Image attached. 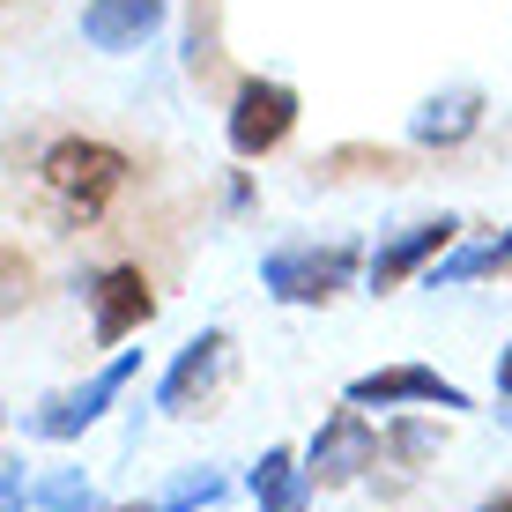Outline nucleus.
Wrapping results in <instances>:
<instances>
[{"instance_id": "f257e3e1", "label": "nucleus", "mask_w": 512, "mask_h": 512, "mask_svg": "<svg viewBox=\"0 0 512 512\" xmlns=\"http://www.w3.org/2000/svg\"><path fill=\"white\" fill-rule=\"evenodd\" d=\"M127 186H134V164H127V149H112V141L67 134V141H52L38 156V208L60 223V231L104 223Z\"/></svg>"}, {"instance_id": "f03ea898", "label": "nucleus", "mask_w": 512, "mask_h": 512, "mask_svg": "<svg viewBox=\"0 0 512 512\" xmlns=\"http://www.w3.org/2000/svg\"><path fill=\"white\" fill-rule=\"evenodd\" d=\"M357 268H364L357 245H282L260 260V290L275 305H334L357 282Z\"/></svg>"}, {"instance_id": "7ed1b4c3", "label": "nucleus", "mask_w": 512, "mask_h": 512, "mask_svg": "<svg viewBox=\"0 0 512 512\" xmlns=\"http://www.w3.org/2000/svg\"><path fill=\"white\" fill-rule=\"evenodd\" d=\"M379 446H386V431H372L364 401H349V409L320 416V431H312V446H305V483H312V490H349V483H364V475L379 468Z\"/></svg>"}, {"instance_id": "20e7f679", "label": "nucleus", "mask_w": 512, "mask_h": 512, "mask_svg": "<svg viewBox=\"0 0 512 512\" xmlns=\"http://www.w3.org/2000/svg\"><path fill=\"white\" fill-rule=\"evenodd\" d=\"M134 372H141V349H119L104 372H90L82 386H67V394L38 401V409L23 416V431H30V438H52V446H60V438H82V431H90V423L119 401V394H127V379H134Z\"/></svg>"}, {"instance_id": "39448f33", "label": "nucleus", "mask_w": 512, "mask_h": 512, "mask_svg": "<svg viewBox=\"0 0 512 512\" xmlns=\"http://www.w3.org/2000/svg\"><path fill=\"white\" fill-rule=\"evenodd\" d=\"M297 127V90L290 82H275V75H245L238 90H231V119H223V134H231V149L238 156H268L282 149Z\"/></svg>"}, {"instance_id": "423d86ee", "label": "nucleus", "mask_w": 512, "mask_h": 512, "mask_svg": "<svg viewBox=\"0 0 512 512\" xmlns=\"http://www.w3.org/2000/svg\"><path fill=\"white\" fill-rule=\"evenodd\" d=\"M223 379H231V334L208 327V334H193V342L179 349V364L164 372V386H156V409H164V416H201L208 401L223 394Z\"/></svg>"}, {"instance_id": "0eeeda50", "label": "nucleus", "mask_w": 512, "mask_h": 512, "mask_svg": "<svg viewBox=\"0 0 512 512\" xmlns=\"http://www.w3.org/2000/svg\"><path fill=\"white\" fill-rule=\"evenodd\" d=\"M342 401H364V409H401V401H416V409H475L468 386L438 379L431 364H379V372L349 379Z\"/></svg>"}, {"instance_id": "6e6552de", "label": "nucleus", "mask_w": 512, "mask_h": 512, "mask_svg": "<svg viewBox=\"0 0 512 512\" xmlns=\"http://www.w3.org/2000/svg\"><path fill=\"white\" fill-rule=\"evenodd\" d=\"M90 320H97V342L104 349H119L127 334H141L156 320V290H149V275H141L134 260H119V268H104L90 282Z\"/></svg>"}, {"instance_id": "1a4fd4ad", "label": "nucleus", "mask_w": 512, "mask_h": 512, "mask_svg": "<svg viewBox=\"0 0 512 512\" xmlns=\"http://www.w3.org/2000/svg\"><path fill=\"white\" fill-rule=\"evenodd\" d=\"M461 238V216H431V223H409V231H394L372 253V290L386 297V290H401L409 275H423V268H438V253Z\"/></svg>"}, {"instance_id": "9d476101", "label": "nucleus", "mask_w": 512, "mask_h": 512, "mask_svg": "<svg viewBox=\"0 0 512 512\" xmlns=\"http://www.w3.org/2000/svg\"><path fill=\"white\" fill-rule=\"evenodd\" d=\"M438 446H446V431H438V423H416V416L386 423V446H379V468H372L379 498H386V505H394V498H409V490H416V475L438 461Z\"/></svg>"}, {"instance_id": "9b49d317", "label": "nucleus", "mask_w": 512, "mask_h": 512, "mask_svg": "<svg viewBox=\"0 0 512 512\" xmlns=\"http://www.w3.org/2000/svg\"><path fill=\"white\" fill-rule=\"evenodd\" d=\"M171 0H82V38L97 52H141L164 30Z\"/></svg>"}, {"instance_id": "f8f14e48", "label": "nucleus", "mask_w": 512, "mask_h": 512, "mask_svg": "<svg viewBox=\"0 0 512 512\" xmlns=\"http://www.w3.org/2000/svg\"><path fill=\"white\" fill-rule=\"evenodd\" d=\"M483 112H490L483 90H438L409 112V141L416 149H461V141L483 134Z\"/></svg>"}, {"instance_id": "ddd939ff", "label": "nucleus", "mask_w": 512, "mask_h": 512, "mask_svg": "<svg viewBox=\"0 0 512 512\" xmlns=\"http://www.w3.org/2000/svg\"><path fill=\"white\" fill-rule=\"evenodd\" d=\"M253 498H260V512H305L320 490L305 483V468H297L290 446H268V453H260V468H253Z\"/></svg>"}, {"instance_id": "4468645a", "label": "nucleus", "mask_w": 512, "mask_h": 512, "mask_svg": "<svg viewBox=\"0 0 512 512\" xmlns=\"http://www.w3.org/2000/svg\"><path fill=\"white\" fill-rule=\"evenodd\" d=\"M312 171H320L327 186H342V179H401V156L372 149V141H342V149H327Z\"/></svg>"}, {"instance_id": "2eb2a0df", "label": "nucleus", "mask_w": 512, "mask_h": 512, "mask_svg": "<svg viewBox=\"0 0 512 512\" xmlns=\"http://www.w3.org/2000/svg\"><path fill=\"white\" fill-rule=\"evenodd\" d=\"M475 275H512V231L490 238V245H468V253H453V260H438L423 282H431V290H453V282H475Z\"/></svg>"}, {"instance_id": "dca6fc26", "label": "nucleus", "mask_w": 512, "mask_h": 512, "mask_svg": "<svg viewBox=\"0 0 512 512\" xmlns=\"http://www.w3.org/2000/svg\"><path fill=\"white\" fill-rule=\"evenodd\" d=\"M186 75L201 82V90L223 75V30H216V0H193V23H186Z\"/></svg>"}, {"instance_id": "f3484780", "label": "nucleus", "mask_w": 512, "mask_h": 512, "mask_svg": "<svg viewBox=\"0 0 512 512\" xmlns=\"http://www.w3.org/2000/svg\"><path fill=\"white\" fill-rule=\"evenodd\" d=\"M38 505H52V512H90V483H82V475H52V483L38 490Z\"/></svg>"}, {"instance_id": "a211bd4d", "label": "nucleus", "mask_w": 512, "mask_h": 512, "mask_svg": "<svg viewBox=\"0 0 512 512\" xmlns=\"http://www.w3.org/2000/svg\"><path fill=\"white\" fill-rule=\"evenodd\" d=\"M216 498H223V475L201 468V475H186V483L171 490V512H201V505H216Z\"/></svg>"}, {"instance_id": "6ab92c4d", "label": "nucleus", "mask_w": 512, "mask_h": 512, "mask_svg": "<svg viewBox=\"0 0 512 512\" xmlns=\"http://www.w3.org/2000/svg\"><path fill=\"white\" fill-rule=\"evenodd\" d=\"M30 297V268H23V253H8V312Z\"/></svg>"}, {"instance_id": "aec40b11", "label": "nucleus", "mask_w": 512, "mask_h": 512, "mask_svg": "<svg viewBox=\"0 0 512 512\" xmlns=\"http://www.w3.org/2000/svg\"><path fill=\"white\" fill-rule=\"evenodd\" d=\"M498 401H505V423H512V349L498 357Z\"/></svg>"}, {"instance_id": "412c9836", "label": "nucleus", "mask_w": 512, "mask_h": 512, "mask_svg": "<svg viewBox=\"0 0 512 512\" xmlns=\"http://www.w3.org/2000/svg\"><path fill=\"white\" fill-rule=\"evenodd\" d=\"M475 512H512V490H498V498H483Z\"/></svg>"}, {"instance_id": "4be33fe9", "label": "nucleus", "mask_w": 512, "mask_h": 512, "mask_svg": "<svg viewBox=\"0 0 512 512\" xmlns=\"http://www.w3.org/2000/svg\"><path fill=\"white\" fill-rule=\"evenodd\" d=\"M119 512H171V498H164V505H119Z\"/></svg>"}]
</instances>
